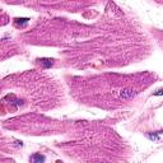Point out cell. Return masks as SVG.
I'll return each instance as SVG.
<instances>
[{
	"mask_svg": "<svg viewBox=\"0 0 163 163\" xmlns=\"http://www.w3.org/2000/svg\"><path fill=\"white\" fill-rule=\"evenodd\" d=\"M45 161V156L40 154V153H34L31 158H29V162L31 163H42Z\"/></svg>",
	"mask_w": 163,
	"mask_h": 163,
	"instance_id": "6da1fadb",
	"label": "cell"
}]
</instances>
